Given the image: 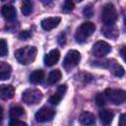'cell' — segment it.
<instances>
[{"label": "cell", "mask_w": 126, "mask_h": 126, "mask_svg": "<svg viewBox=\"0 0 126 126\" xmlns=\"http://www.w3.org/2000/svg\"><path fill=\"white\" fill-rule=\"evenodd\" d=\"M37 49L34 46H25L15 51V58L23 65H29L36 57Z\"/></svg>", "instance_id": "cell-1"}, {"label": "cell", "mask_w": 126, "mask_h": 126, "mask_svg": "<svg viewBox=\"0 0 126 126\" xmlns=\"http://www.w3.org/2000/svg\"><path fill=\"white\" fill-rule=\"evenodd\" d=\"M95 31V25L92 22H85L83 23L76 31L75 38L77 42L83 43L87 40L89 36H91Z\"/></svg>", "instance_id": "cell-2"}, {"label": "cell", "mask_w": 126, "mask_h": 126, "mask_svg": "<svg viewBox=\"0 0 126 126\" xmlns=\"http://www.w3.org/2000/svg\"><path fill=\"white\" fill-rule=\"evenodd\" d=\"M101 21L105 26L114 25L117 21V12L112 3H107L104 5L101 13Z\"/></svg>", "instance_id": "cell-3"}, {"label": "cell", "mask_w": 126, "mask_h": 126, "mask_svg": "<svg viewBox=\"0 0 126 126\" xmlns=\"http://www.w3.org/2000/svg\"><path fill=\"white\" fill-rule=\"evenodd\" d=\"M81 61V54L78 50L72 49L67 52L65 55V58L63 60L62 66L66 71H70L74 67H76Z\"/></svg>", "instance_id": "cell-4"}, {"label": "cell", "mask_w": 126, "mask_h": 126, "mask_svg": "<svg viewBox=\"0 0 126 126\" xmlns=\"http://www.w3.org/2000/svg\"><path fill=\"white\" fill-rule=\"evenodd\" d=\"M104 94L110 102L115 105L122 104L126 99V93L123 90H115V89H106Z\"/></svg>", "instance_id": "cell-5"}, {"label": "cell", "mask_w": 126, "mask_h": 126, "mask_svg": "<svg viewBox=\"0 0 126 126\" xmlns=\"http://www.w3.org/2000/svg\"><path fill=\"white\" fill-rule=\"evenodd\" d=\"M42 93L36 89H28L22 94V99L27 104H36L42 99Z\"/></svg>", "instance_id": "cell-6"}, {"label": "cell", "mask_w": 126, "mask_h": 126, "mask_svg": "<svg viewBox=\"0 0 126 126\" xmlns=\"http://www.w3.org/2000/svg\"><path fill=\"white\" fill-rule=\"evenodd\" d=\"M111 51V46L103 40L96 41L92 48V53L96 57H103Z\"/></svg>", "instance_id": "cell-7"}, {"label": "cell", "mask_w": 126, "mask_h": 126, "mask_svg": "<svg viewBox=\"0 0 126 126\" xmlns=\"http://www.w3.org/2000/svg\"><path fill=\"white\" fill-rule=\"evenodd\" d=\"M55 115V111L47 106H42L41 108H39L35 115L34 118L37 122H46V121H50Z\"/></svg>", "instance_id": "cell-8"}, {"label": "cell", "mask_w": 126, "mask_h": 126, "mask_svg": "<svg viewBox=\"0 0 126 126\" xmlns=\"http://www.w3.org/2000/svg\"><path fill=\"white\" fill-rule=\"evenodd\" d=\"M61 22V18L60 17H49V18H45L41 21L40 26L44 31H51L54 28H56Z\"/></svg>", "instance_id": "cell-9"}, {"label": "cell", "mask_w": 126, "mask_h": 126, "mask_svg": "<svg viewBox=\"0 0 126 126\" xmlns=\"http://www.w3.org/2000/svg\"><path fill=\"white\" fill-rule=\"evenodd\" d=\"M60 58V52L58 49H52L50 50L45 56H44V64L46 66H53L55 65Z\"/></svg>", "instance_id": "cell-10"}, {"label": "cell", "mask_w": 126, "mask_h": 126, "mask_svg": "<svg viewBox=\"0 0 126 126\" xmlns=\"http://www.w3.org/2000/svg\"><path fill=\"white\" fill-rule=\"evenodd\" d=\"M15 94V88L11 85H1L0 86V99L7 100L11 99Z\"/></svg>", "instance_id": "cell-11"}, {"label": "cell", "mask_w": 126, "mask_h": 126, "mask_svg": "<svg viewBox=\"0 0 126 126\" xmlns=\"http://www.w3.org/2000/svg\"><path fill=\"white\" fill-rule=\"evenodd\" d=\"M1 14L5 19L13 20L17 16V11H16V8L13 5H5L1 9Z\"/></svg>", "instance_id": "cell-12"}, {"label": "cell", "mask_w": 126, "mask_h": 126, "mask_svg": "<svg viewBox=\"0 0 126 126\" xmlns=\"http://www.w3.org/2000/svg\"><path fill=\"white\" fill-rule=\"evenodd\" d=\"M12 74V67L6 62H0V80H8Z\"/></svg>", "instance_id": "cell-13"}, {"label": "cell", "mask_w": 126, "mask_h": 126, "mask_svg": "<svg viewBox=\"0 0 126 126\" xmlns=\"http://www.w3.org/2000/svg\"><path fill=\"white\" fill-rule=\"evenodd\" d=\"M114 117V113L109 109H102L99 111V118L102 124L109 125L112 122V119Z\"/></svg>", "instance_id": "cell-14"}, {"label": "cell", "mask_w": 126, "mask_h": 126, "mask_svg": "<svg viewBox=\"0 0 126 126\" xmlns=\"http://www.w3.org/2000/svg\"><path fill=\"white\" fill-rule=\"evenodd\" d=\"M83 125H94L95 123V116L91 112H83L79 118Z\"/></svg>", "instance_id": "cell-15"}, {"label": "cell", "mask_w": 126, "mask_h": 126, "mask_svg": "<svg viewBox=\"0 0 126 126\" xmlns=\"http://www.w3.org/2000/svg\"><path fill=\"white\" fill-rule=\"evenodd\" d=\"M61 77H62V74H61V71H60V70H58V69L52 70V71L48 74V77H47V84H48V85H54V84L58 83V82L61 80Z\"/></svg>", "instance_id": "cell-16"}, {"label": "cell", "mask_w": 126, "mask_h": 126, "mask_svg": "<svg viewBox=\"0 0 126 126\" xmlns=\"http://www.w3.org/2000/svg\"><path fill=\"white\" fill-rule=\"evenodd\" d=\"M44 77V73L42 70H34L30 75V82L33 85L39 84Z\"/></svg>", "instance_id": "cell-17"}, {"label": "cell", "mask_w": 126, "mask_h": 126, "mask_svg": "<svg viewBox=\"0 0 126 126\" xmlns=\"http://www.w3.org/2000/svg\"><path fill=\"white\" fill-rule=\"evenodd\" d=\"M24 114V108L22 106H13L10 108V111H9V115H10V118L11 120L12 119H18L19 117H21L22 115Z\"/></svg>", "instance_id": "cell-18"}, {"label": "cell", "mask_w": 126, "mask_h": 126, "mask_svg": "<svg viewBox=\"0 0 126 126\" xmlns=\"http://www.w3.org/2000/svg\"><path fill=\"white\" fill-rule=\"evenodd\" d=\"M111 72L113 73V75L114 76H116V77H122L123 75H124V68L121 66V65H119V64H112L111 65Z\"/></svg>", "instance_id": "cell-19"}, {"label": "cell", "mask_w": 126, "mask_h": 126, "mask_svg": "<svg viewBox=\"0 0 126 126\" xmlns=\"http://www.w3.org/2000/svg\"><path fill=\"white\" fill-rule=\"evenodd\" d=\"M32 12V4L29 1H26L22 6V13L25 16H29L31 15Z\"/></svg>", "instance_id": "cell-20"}, {"label": "cell", "mask_w": 126, "mask_h": 126, "mask_svg": "<svg viewBox=\"0 0 126 126\" xmlns=\"http://www.w3.org/2000/svg\"><path fill=\"white\" fill-rule=\"evenodd\" d=\"M8 53V44L6 39L0 38V57L6 56Z\"/></svg>", "instance_id": "cell-21"}, {"label": "cell", "mask_w": 126, "mask_h": 126, "mask_svg": "<svg viewBox=\"0 0 126 126\" xmlns=\"http://www.w3.org/2000/svg\"><path fill=\"white\" fill-rule=\"evenodd\" d=\"M106 101H107V98L105 96L104 94H97L95 95V102L98 106H104L106 104Z\"/></svg>", "instance_id": "cell-22"}, {"label": "cell", "mask_w": 126, "mask_h": 126, "mask_svg": "<svg viewBox=\"0 0 126 126\" xmlns=\"http://www.w3.org/2000/svg\"><path fill=\"white\" fill-rule=\"evenodd\" d=\"M75 7V4L73 2V0H65L64 1V4H63V10L65 12H71L73 11Z\"/></svg>", "instance_id": "cell-23"}, {"label": "cell", "mask_w": 126, "mask_h": 126, "mask_svg": "<svg viewBox=\"0 0 126 126\" xmlns=\"http://www.w3.org/2000/svg\"><path fill=\"white\" fill-rule=\"evenodd\" d=\"M62 95H60V94H58L57 93L55 94H53V95H51L50 97H49V102L52 104V105H57L60 101H61V99H62Z\"/></svg>", "instance_id": "cell-24"}, {"label": "cell", "mask_w": 126, "mask_h": 126, "mask_svg": "<svg viewBox=\"0 0 126 126\" xmlns=\"http://www.w3.org/2000/svg\"><path fill=\"white\" fill-rule=\"evenodd\" d=\"M83 14H84V16H85V17L91 18V17L94 15V10H93L92 6H91V5L86 6V7H85V9H84V11H83Z\"/></svg>", "instance_id": "cell-25"}, {"label": "cell", "mask_w": 126, "mask_h": 126, "mask_svg": "<svg viewBox=\"0 0 126 126\" xmlns=\"http://www.w3.org/2000/svg\"><path fill=\"white\" fill-rule=\"evenodd\" d=\"M31 36H32V34H31V32L29 31H23V32H21L19 33V38L20 39H23V40H27Z\"/></svg>", "instance_id": "cell-26"}, {"label": "cell", "mask_w": 126, "mask_h": 126, "mask_svg": "<svg viewBox=\"0 0 126 126\" xmlns=\"http://www.w3.org/2000/svg\"><path fill=\"white\" fill-rule=\"evenodd\" d=\"M66 91H67V85H60V86H58L57 87V94H60V95H64V94L66 93Z\"/></svg>", "instance_id": "cell-27"}, {"label": "cell", "mask_w": 126, "mask_h": 126, "mask_svg": "<svg viewBox=\"0 0 126 126\" xmlns=\"http://www.w3.org/2000/svg\"><path fill=\"white\" fill-rule=\"evenodd\" d=\"M9 124H10L11 126H13V125H27L26 122L20 121V120H18V119H12V120L9 122Z\"/></svg>", "instance_id": "cell-28"}, {"label": "cell", "mask_w": 126, "mask_h": 126, "mask_svg": "<svg viewBox=\"0 0 126 126\" xmlns=\"http://www.w3.org/2000/svg\"><path fill=\"white\" fill-rule=\"evenodd\" d=\"M126 114H121V116H120V121H119V124H120V126H125V124H126V122H125V120H126Z\"/></svg>", "instance_id": "cell-29"}, {"label": "cell", "mask_w": 126, "mask_h": 126, "mask_svg": "<svg viewBox=\"0 0 126 126\" xmlns=\"http://www.w3.org/2000/svg\"><path fill=\"white\" fill-rule=\"evenodd\" d=\"M2 120H3V108L0 105V123L2 122Z\"/></svg>", "instance_id": "cell-30"}, {"label": "cell", "mask_w": 126, "mask_h": 126, "mask_svg": "<svg viewBox=\"0 0 126 126\" xmlns=\"http://www.w3.org/2000/svg\"><path fill=\"white\" fill-rule=\"evenodd\" d=\"M124 49H125V48H124V47H123V48H122V49H121V56H122V57H123V58H124Z\"/></svg>", "instance_id": "cell-31"}, {"label": "cell", "mask_w": 126, "mask_h": 126, "mask_svg": "<svg viewBox=\"0 0 126 126\" xmlns=\"http://www.w3.org/2000/svg\"><path fill=\"white\" fill-rule=\"evenodd\" d=\"M77 1H78V2H82L83 0H77Z\"/></svg>", "instance_id": "cell-32"}]
</instances>
